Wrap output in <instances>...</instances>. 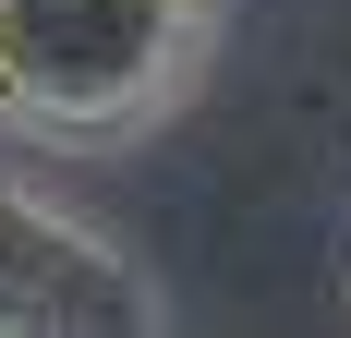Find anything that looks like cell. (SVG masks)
Wrapping results in <instances>:
<instances>
[{
    "instance_id": "cell-2",
    "label": "cell",
    "mask_w": 351,
    "mask_h": 338,
    "mask_svg": "<svg viewBox=\"0 0 351 338\" xmlns=\"http://www.w3.org/2000/svg\"><path fill=\"white\" fill-rule=\"evenodd\" d=\"M158 326H170V302L109 230L0 181V338H158Z\"/></svg>"
},
{
    "instance_id": "cell-1",
    "label": "cell",
    "mask_w": 351,
    "mask_h": 338,
    "mask_svg": "<svg viewBox=\"0 0 351 338\" xmlns=\"http://www.w3.org/2000/svg\"><path fill=\"white\" fill-rule=\"evenodd\" d=\"M218 61V0H0V133L134 145Z\"/></svg>"
}]
</instances>
